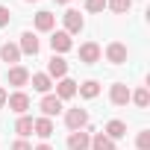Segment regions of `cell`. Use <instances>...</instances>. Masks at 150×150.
Wrapping results in <instances>:
<instances>
[{"mask_svg": "<svg viewBox=\"0 0 150 150\" xmlns=\"http://www.w3.org/2000/svg\"><path fill=\"white\" fill-rule=\"evenodd\" d=\"M106 6H109L112 12L124 15V12H129V6H132V0H106Z\"/></svg>", "mask_w": 150, "mask_h": 150, "instance_id": "obj_23", "label": "cell"}, {"mask_svg": "<svg viewBox=\"0 0 150 150\" xmlns=\"http://www.w3.org/2000/svg\"><path fill=\"white\" fill-rule=\"evenodd\" d=\"M65 124H68L71 132H77V129H83V127L88 124V112H86V109H68V112H65Z\"/></svg>", "mask_w": 150, "mask_h": 150, "instance_id": "obj_1", "label": "cell"}, {"mask_svg": "<svg viewBox=\"0 0 150 150\" xmlns=\"http://www.w3.org/2000/svg\"><path fill=\"white\" fill-rule=\"evenodd\" d=\"M38 47H41V44H38L35 33H30V30H27V33L21 35V44H18V50H21V53H27V56H35V53H38Z\"/></svg>", "mask_w": 150, "mask_h": 150, "instance_id": "obj_8", "label": "cell"}, {"mask_svg": "<svg viewBox=\"0 0 150 150\" xmlns=\"http://www.w3.org/2000/svg\"><path fill=\"white\" fill-rule=\"evenodd\" d=\"M53 24H56V18H53L50 12H38V15H35V30H38V33H50Z\"/></svg>", "mask_w": 150, "mask_h": 150, "instance_id": "obj_18", "label": "cell"}, {"mask_svg": "<svg viewBox=\"0 0 150 150\" xmlns=\"http://www.w3.org/2000/svg\"><path fill=\"white\" fill-rule=\"evenodd\" d=\"M74 94H77V83L68 80V77H62V80L56 83V97H59V100H71Z\"/></svg>", "mask_w": 150, "mask_h": 150, "instance_id": "obj_12", "label": "cell"}, {"mask_svg": "<svg viewBox=\"0 0 150 150\" xmlns=\"http://www.w3.org/2000/svg\"><path fill=\"white\" fill-rule=\"evenodd\" d=\"M27 3H35V0H27Z\"/></svg>", "mask_w": 150, "mask_h": 150, "instance_id": "obj_31", "label": "cell"}, {"mask_svg": "<svg viewBox=\"0 0 150 150\" xmlns=\"http://www.w3.org/2000/svg\"><path fill=\"white\" fill-rule=\"evenodd\" d=\"M77 91H80V94H83L86 100H94V97L100 94V83H97V80H86V83H83V86H80Z\"/></svg>", "mask_w": 150, "mask_h": 150, "instance_id": "obj_19", "label": "cell"}, {"mask_svg": "<svg viewBox=\"0 0 150 150\" xmlns=\"http://www.w3.org/2000/svg\"><path fill=\"white\" fill-rule=\"evenodd\" d=\"M53 3H71V0H53Z\"/></svg>", "mask_w": 150, "mask_h": 150, "instance_id": "obj_30", "label": "cell"}, {"mask_svg": "<svg viewBox=\"0 0 150 150\" xmlns=\"http://www.w3.org/2000/svg\"><path fill=\"white\" fill-rule=\"evenodd\" d=\"M103 135H106V138H112V141H118V138H124V135H127V124H124V121H109Z\"/></svg>", "mask_w": 150, "mask_h": 150, "instance_id": "obj_16", "label": "cell"}, {"mask_svg": "<svg viewBox=\"0 0 150 150\" xmlns=\"http://www.w3.org/2000/svg\"><path fill=\"white\" fill-rule=\"evenodd\" d=\"M50 47H53V56H56V53H68V50L74 47V41H71V35L62 30V33H53V38H50Z\"/></svg>", "mask_w": 150, "mask_h": 150, "instance_id": "obj_5", "label": "cell"}, {"mask_svg": "<svg viewBox=\"0 0 150 150\" xmlns=\"http://www.w3.org/2000/svg\"><path fill=\"white\" fill-rule=\"evenodd\" d=\"M33 121H35V118H30V115H21V118H18V124H15V132H18L21 138H27V135L33 132Z\"/></svg>", "mask_w": 150, "mask_h": 150, "instance_id": "obj_20", "label": "cell"}, {"mask_svg": "<svg viewBox=\"0 0 150 150\" xmlns=\"http://www.w3.org/2000/svg\"><path fill=\"white\" fill-rule=\"evenodd\" d=\"M135 147H138V150H150V132H147V129H141V132H138Z\"/></svg>", "mask_w": 150, "mask_h": 150, "instance_id": "obj_24", "label": "cell"}, {"mask_svg": "<svg viewBox=\"0 0 150 150\" xmlns=\"http://www.w3.org/2000/svg\"><path fill=\"white\" fill-rule=\"evenodd\" d=\"M127 56H129V53H127V44H121V41H112V44L106 47V59H109L112 65H124Z\"/></svg>", "mask_w": 150, "mask_h": 150, "instance_id": "obj_3", "label": "cell"}, {"mask_svg": "<svg viewBox=\"0 0 150 150\" xmlns=\"http://www.w3.org/2000/svg\"><path fill=\"white\" fill-rule=\"evenodd\" d=\"M62 18H65V33H68V35H74V33H80V30L86 27V21H83V15H80L77 9H68V12H65Z\"/></svg>", "mask_w": 150, "mask_h": 150, "instance_id": "obj_2", "label": "cell"}, {"mask_svg": "<svg viewBox=\"0 0 150 150\" xmlns=\"http://www.w3.org/2000/svg\"><path fill=\"white\" fill-rule=\"evenodd\" d=\"M41 112H44V118H53V115H59L62 112V100L56 97V94H44V100H41V106H38Z\"/></svg>", "mask_w": 150, "mask_h": 150, "instance_id": "obj_10", "label": "cell"}, {"mask_svg": "<svg viewBox=\"0 0 150 150\" xmlns=\"http://www.w3.org/2000/svg\"><path fill=\"white\" fill-rule=\"evenodd\" d=\"M88 147H91V135L88 132L77 129V132L68 135V150H88Z\"/></svg>", "mask_w": 150, "mask_h": 150, "instance_id": "obj_4", "label": "cell"}, {"mask_svg": "<svg viewBox=\"0 0 150 150\" xmlns=\"http://www.w3.org/2000/svg\"><path fill=\"white\" fill-rule=\"evenodd\" d=\"M6 106H9L12 112H18V115H24V112L30 109V97H27L24 91H15V94H9V100H6Z\"/></svg>", "mask_w": 150, "mask_h": 150, "instance_id": "obj_9", "label": "cell"}, {"mask_svg": "<svg viewBox=\"0 0 150 150\" xmlns=\"http://www.w3.org/2000/svg\"><path fill=\"white\" fill-rule=\"evenodd\" d=\"M6 100H9V94H6L3 88H0V109H3V106H6Z\"/></svg>", "mask_w": 150, "mask_h": 150, "instance_id": "obj_28", "label": "cell"}, {"mask_svg": "<svg viewBox=\"0 0 150 150\" xmlns=\"http://www.w3.org/2000/svg\"><path fill=\"white\" fill-rule=\"evenodd\" d=\"M33 150H53L50 144H38V147H33Z\"/></svg>", "mask_w": 150, "mask_h": 150, "instance_id": "obj_29", "label": "cell"}, {"mask_svg": "<svg viewBox=\"0 0 150 150\" xmlns=\"http://www.w3.org/2000/svg\"><path fill=\"white\" fill-rule=\"evenodd\" d=\"M27 83H30V71H27V68H21V65H12V68H9V86L24 88Z\"/></svg>", "mask_w": 150, "mask_h": 150, "instance_id": "obj_7", "label": "cell"}, {"mask_svg": "<svg viewBox=\"0 0 150 150\" xmlns=\"http://www.w3.org/2000/svg\"><path fill=\"white\" fill-rule=\"evenodd\" d=\"M129 94H132V91H129L124 83H115V86L109 88V100H112L115 106H127V103H129Z\"/></svg>", "mask_w": 150, "mask_h": 150, "instance_id": "obj_6", "label": "cell"}, {"mask_svg": "<svg viewBox=\"0 0 150 150\" xmlns=\"http://www.w3.org/2000/svg\"><path fill=\"white\" fill-rule=\"evenodd\" d=\"M86 9L88 12H103L106 9V0H86Z\"/></svg>", "mask_w": 150, "mask_h": 150, "instance_id": "obj_25", "label": "cell"}, {"mask_svg": "<svg viewBox=\"0 0 150 150\" xmlns=\"http://www.w3.org/2000/svg\"><path fill=\"white\" fill-rule=\"evenodd\" d=\"M0 59H3L6 65H18L21 62V50H18V44H3V47H0Z\"/></svg>", "mask_w": 150, "mask_h": 150, "instance_id": "obj_14", "label": "cell"}, {"mask_svg": "<svg viewBox=\"0 0 150 150\" xmlns=\"http://www.w3.org/2000/svg\"><path fill=\"white\" fill-rule=\"evenodd\" d=\"M91 150H115V141L106 138L103 132H97V135L91 138Z\"/></svg>", "mask_w": 150, "mask_h": 150, "instance_id": "obj_21", "label": "cell"}, {"mask_svg": "<svg viewBox=\"0 0 150 150\" xmlns=\"http://www.w3.org/2000/svg\"><path fill=\"white\" fill-rule=\"evenodd\" d=\"M65 74H68V62H65L62 56H53V59L47 62V77H50V80H53V77H56V80H62Z\"/></svg>", "mask_w": 150, "mask_h": 150, "instance_id": "obj_11", "label": "cell"}, {"mask_svg": "<svg viewBox=\"0 0 150 150\" xmlns=\"http://www.w3.org/2000/svg\"><path fill=\"white\" fill-rule=\"evenodd\" d=\"M129 100H132L138 109H147V106H150V91H147V88H138L135 94H129Z\"/></svg>", "mask_w": 150, "mask_h": 150, "instance_id": "obj_22", "label": "cell"}, {"mask_svg": "<svg viewBox=\"0 0 150 150\" xmlns=\"http://www.w3.org/2000/svg\"><path fill=\"white\" fill-rule=\"evenodd\" d=\"M33 132H35L38 138H50V135H53V121H50V118H35V121H33Z\"/></svg>", "mask_w": 150, "mask_h": 150, "instance_id": "obj_15", "label": "cell"}, {"mask_svg": "<svg viewBox=\"0 0 150 150\" xmlns=\"http://www.w3.org/2000/svg\"><path fill=\"white\" fill-rule=\"evenodd\" d=\"M9 18H12V12H9L6 6H0V27H6V24H9Z\"/></svg>", "mask_w": 150, "mask_h": 150, "instance_id": "obj_27", "label": "cell"}, {"mask_svg": "<svg viewBox=\"0 0 150 150\" xmlns=\"http://www.w3.org/2000/svg\"><path fill=\"white\" fill-rule=\"evenodd\" d=\"M80 59H83L86 65H94V62L100 59V44H94V41H86V44L80 47Z\"/></svg>", "mask_w": 150, "mask_h": 150, "instance_id": "obj_13", "label": "cell"}, {"mask_svg": "<svg viewBox=\"0 0 150 150\" xmlns=\"http://www.w3.org/2000/svg\"><path fill=\"white\" fill-rule=\"evenodd\" d=\"M30 83H33V88H35V91H41V94H47V91L53 88V80L47 77V74H33Z\"/></svg>", "mask_w": 150, "mask_h": 150, "instance_id": "obj_17", "label": "cell"}, {"mask_svg": "<svg viewBox=\"0 0 150 150\" xmlns=\"http://www.w3.org/2000/svg\"><path fill=\"white\" fill-rule=\"evenodd\" d=\"M12 150H33V144H30L27 138H18V141L12 144Z\"/></svg>", "mask_w": 150, "mask_h": 150, "instance_id": "obj_26", "label": "cell"}]
</instances>
